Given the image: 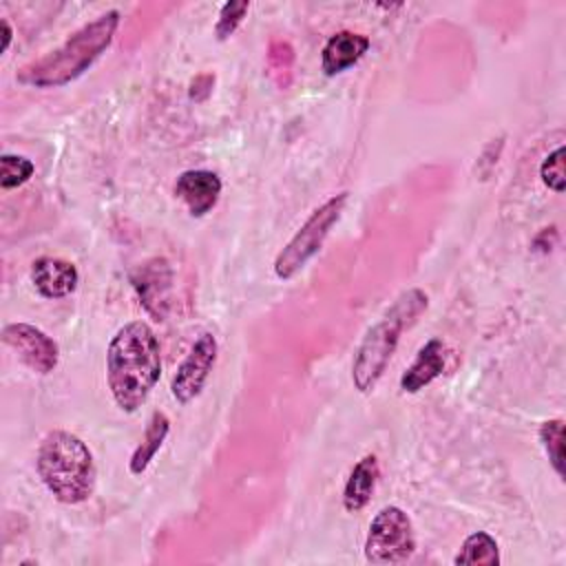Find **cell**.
<instances>
[{
  "label": "cell",
  "mask_w": 566,
  "mask_h": 566,
  "mask_svg": "<svg viewBox=\"0 0 566 566\" xmlns=\"http://www.w3.org/2000/svg\"><path fill=\"white\" fill-rule=\"evenodd\" d=\"M214 86V75L212 73H201L190 82V99L195 102H203Z\"/></svg>",
  "instance_id": "obj_22"
},
{
  "label": "cell",
  "mask_w": 566,
  "mask_h": 566,
  "mask_svg": "<svg viewBox=\"0 0 566 566\" xmlns=\"http://www.w3.org/2000/svg\"><path fill=\"white\" fill-rule=\"evenodd\" d=\"M248 9H250V2H245V0L226 2V4L221 7V11H219L217 24H214V35H217V40H221V42L228 40V38L237 31V27L243 22Z\"/></svg>",
  "instance_id": "obj_21"
},
{
  "label": "cell",
  "mask_w": 566,
  "mask_h": 566,
  "mask_svg": "<svg viewBox=\"0 0 566 566\" xmlns=\"http://www.w3.org/2000/svg\"><path fill=\"white\" fill-rule=\"evenodd\" d=\"M217 349H219L217 338L208 332L195 340V345L190 347L188 356L177 367L172 382H170V391L177 402L188 405L201 394V389L217 363Z\"/></svg>",
  "instance_id": "obj_7"
},
{
  "label": "cell",
  "mask_w": 566,
  "mask_h": 566,
  "mask_svg": "<svg viewBox=\"0 0 566 566\" xmlns=\"http://www.w3.org/2000/svg\"><path fill=\"white\" fill-rule=\"evenodd\" d=\"M369 49V38L354 31H338L334 33L323 51H321V69L325 75L334 77L349 66H354Z\"/></svg>",
  "instance_id": "obj_13"
},
{
  "label": "cell",
  "mask_w": 566,
  "mask_h": 566,
  "mask_svg": "<svg viewBox=\"0 0 566 566\" xmlns=\"http://www.w3.org/2000/svg\"><path fill=\"white\" fill-rule=\"evenodd\" d=\"M0 27H2V46H0V51L4 53V51L9 49V44H11L13 29H11V24H9V20H7V18H2V20H0Z\"/></svg>",
  "instance_id": "obj_23"
},
{
  "label": "cell",
  "mask_w": 566,
  "mask_h": 566,
  "mask_svg": "<svg viewBox=\"0 0 566 566\" xmlns=\"http://www.w3.org/2000/svg\"><path fill=\"white\" fill-rule=\"evenodd\" d=\"M378 475H380V467H378L376 455H371V453L363 455L354 464V469L349 471V478L345 482V489H343L345 511L358 513L369 504V500L374 495V489H376V482H378Z\"/></svg>",
  "instance_id": "obj_14"
},
{
  "label": "cell",
  "mask_w": 566,
  "mask_h": 566,
  "mask_svg": "<svg viewBox=\"0 0 566 566\" xmlns=\"http://www.w3.org/2000/svg\"><path fill=\"white\" fill-rule=\"evenodd\" d=\"M347 199H349V192H338L329 197L323 206H318L305 219V223L296 230V234L285 243V248L274 259V274L281 281H287L294 274H298L305 268V263L323 248V241L340 219Z\"/></svg>",
  "instance_id": "obj_5"
},
{
  "label": "cell",
  "mask_w": 566,
  "mask_h": 566,
  "mask_svg": "<svg viewBox=\"0 0 566 566\" xmlns=\"http://www.w3.org/2000/svg\"><path fill=\"white\" fill-rule=\"evenodd\" d=\"M161 376V347L144 321H130L115 332L106 352V380L115 405L137 411Z\"/></svg>",
  "instance_id": "obj_1"
},
{
  "label": "cell",
  "mask_w": 566,
  "mask_h": 566,
  "mask_svg": "<svg viewBox=\"0 0 566 566\" xmlns=\"http://www.w3.org/2000/svg\"><path fill=\"white\" fill-rule=\"evenodd\" d=\"M2 340L13 352H18L20 360L33 369L35 374H51L60 360L57 343L46 336L40 327L31 323H9L2 327Z\"/></svg>",
  "instance_id": "obj_8"
},
{
  "label": "cell",
  "mask_w": 566,
  "mask_h": 566,
  "mask_svg": "<svg viewBox=\"0 0 566 566\" xmlns=\"http://www.w3.org/2000/svg\"><path fill=\"white\" fill-rule=\"evenodd\" d=\"M453 564H462V566H475V564H484V566H497L500 564V551H497V542L493 535H489L486 531H475L471 533L458 555L453 557Z\"/></svg>",
  "instance_id": "obj_16"
},
{
  "label": "cell",
  "mask_w": 566,
  "mask_h": 566,
  "mask_svg": "<svg viewBox=\"0 0 566 566\" xmlns=\"http://www.w3.org/2000/svg\"><path fill=\"white\" fill-rule=\"evenodd\" d=\"M447 347L440 338H429L416 354L413 363L400 376V389L405 394H418L444 371Z\"/></svg>",
  "instance_id": "obj_12"
},
{
  "label": "cell",
  "mask_w": 566,
  "mask_h": 566,
  "mask_svg": "<svg viewBox=\"0 0 566 566\" xmlns=\"http://www.w3.org/2000/svg\"><path fill=\"white\" fill-rule=\"evenodd\" d=\"M292 66H294V49L283 40H274L268 49V75L279 88L290 86Z\"/></svg>",
  "instance_id": "obj_17"
},
{
  "label": "cell",
  "mask_w": 566,
  "mask_h": 566,
  "mask_svg": "<svg viewBox=\"0 0 566 566\" xmlns=\"http://www.w3.org/2000/svg\"><path fill=\"white\" fill-rule=\"evenodd\" d=\"M416 553V531L411 517L400 506L380 509L365 537V559L369 564H402Z\"/></svg>",
  "instance_id": "obj_6"
},
{
  "label": "cell",
  "mask_w": 566,
  "mask_h": 566,
  "mask_svg": "<svg viewBox=\"0 0 566 566\" xmlns=\"http://www.w3.org/2000/svg\"><path fill=\"white\" fill-rule=\"evenodd\" d=\"M35 467L46 491L62 504H82L95 491L97 467L93 453L71 431H49L40 442Z\"/></svg>",
  "instance_id": "obj_3"
},
{
  "label": "cell",
  "mask_w": 566,
  "mask_h": 566,
  "mask_svg": "<svg viewBox=\"0 0 566 566\" xmlns=\"http://www.w3.org/2000/svg\"><path fill=\"white\" fill-rule=\"evenodd\" d=\"M539 442L555 469V473L562 478L564 475V420L562 418H553L542 422L539 427Z\"/></svg>",
  "instance_id": "obj_18"
},
{
  "label": "cell",
  "mask_w": 566,
  "mask_h": 566,
  "mask_svg": "<svg viewBox=\"0 0 566 566\" xmlns=\"http://www.w3.org/2000/svg\"><path fill=\"white\" fill-rule=\"evenodd\" d=\"M170 431V420L164 411H153V416L146 422V431L142 442L135 447L130 460H128V469L133 475H142L148 464L153 462V458L157 455V451L161 449L164 440L168 438Z\"/></svg>",
  "instance_id": "obj_15"
},
{
  "label": "cell",
  "mask_w": 566,
  "mask_h": 566,
  "mask_svg": "<svg viewBox=\"0 0 566 566\" xmlns=\"http://www.w3.org/2000/svg\"><path fill=\"white\" fill-rule=\"evenodd\" d=\"M119 27V11L111 9L95 20L80 27L73 35H69L57 49L46 55L27 62L15 80L24 86L35 88H57L71 84L80 75H84L102 53L113 44L115 31Z\"/></svg>",
  "instance_id": "obj_2"
},
{
  "label": "cell",
  "mask_w": 566,
  "mask_h": 566,
  "mask_svg": "<svg viewBox=\"0 0 566 566\" xmlns=\"http://www.w3.org/2000/svg\"><path fill=\"white\" fill-rule=\"evenodd\" d=\"M175 195L186 203L190 217H203L219 201L221 179L217 172L206 168L184 170L175 181Z\"/></svg>",
  "instance_id": "obj_10"
},
{
  "label": "cell",
  "mask_w": 566,
  "mask_h": 566,
  "mask_svg": "<svg viewBox=\"0 0 566 566\" xmlns=\"http://www.w3.org/2000/svg\"><path fill=\"white\" fill-rule=\"evenodd\" d=\"M539 177L544 186L557 195L566 188V170H564V146H557L553 153H548L539 166Z\"/></svg>",
  "instance_id": "obj_20"
},
{
  "label": "cell",
  "mask_w": 566,
  "mask_h": 566,
  "mask_svg": "<svg viewBox=\"0 0 566 566\" xmlns=\"http://www.w3.org/2000/svg\"><path fill=\"white\" fill-rule=\"evenodd\" d=\"M133 285L144 303V307L157 318L164 321L168 307V294L172 285V270L166 259H150L133 274Z\"/></svg>",
  "instance_id": "obj_9"
},
{
  "label": "cell",
  "mask_w": 566,
  "mask_h": 566,
  "mask_svg": "<svg viewBox=\"0 0 566 566\" xmlns=\"http://www.w3.org/2000/svg\"><path fill=\"white\" fill-rule=\"evenodd\" d=\"M429 296L420 287L405 290L391 307L365 332L354 363H352V382L360 394H369L382 378L400 334L427 310Z\"/></svg>",
  "instance_id": "obj_4"
},
{
  "label": "cell",
  "mask_w": 566,
  "mask_h": 566,
  "mask_svg": "<svg viewBox=\"0 0 566 566\" xmlns=\"http://www.w3.org/2000/svg\"><path fill=\"white\" fill-rule=\"evenodd\" d=\"M31 283L40 296L55 301L75 292L80 274L77 268L66 259L40 256L31 265Z\"/></svg>",
  "instance_id": "obj_11"
},
{
  "label": "cell",
  "mask_w": 566,
  "mask_h": 566,
  "mask_svg": "<svg viewBox=\"0 0 566 566\" xmlns=\"http://www.w3.org/2000/svg\"><path fill=\"white\" fill-rule=\"evenodd\" d=\"M33 172H35L33 161L22 155L4 153L0 157V188L2 190H13V188L27 184Z\"/></svg>",
  "instance_id": "obj_19"
}]
</instances>
